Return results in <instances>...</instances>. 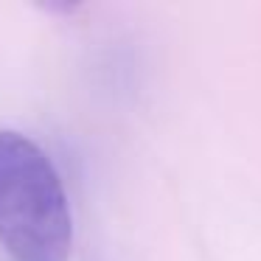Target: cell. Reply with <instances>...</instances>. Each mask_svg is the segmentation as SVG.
Returning <instances> with one entry per match:
<instances>
[{
  "label": "cell",
  "instance_id": "cell-1",
  "mask_svg": "<svg viewBox=\"0 0 261 261\" xmlns=\"http://www.w3.org/2000/svg\"><path fill=\"white\" fill-rule=\"evenodd\" d=\"M0 244L14 261H68L73 247L62 180L20 132H0Z\"/></svg>",
  "mask_w": 261,
  "mask_h": 261
}]
</instances>
